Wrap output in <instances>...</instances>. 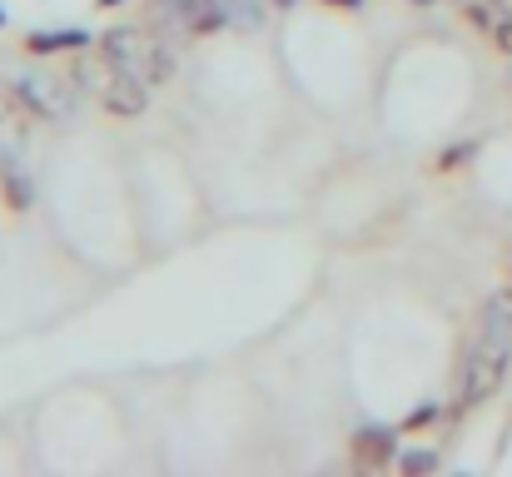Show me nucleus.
<instances>
[{"label":"nucleus","mask_w":512,"mask_h":477,"mask_svg":"<svg viewBox=\"0 0 512 477\" xmlns=\"http://www.w3.org/2000/svg\"><path fill=\"white\" fill-rule=\"evenodd\" d=\"M100 55H105L110 65H120L125 75H140L145 85L174 80V55L150 30H110V35L100 40Z\"/></svg>","instance_id":"obj_1"},{"label":"nucleus","mask_w":512,"mask_h":477,"mask_svg":"<svg viewBox=\"0 0 512 477\" xmlns=\"http://www.w3.org/2000/svg\"><path fill=\"white\" fill-rule=\"evenodd\" d=\"M508 363H512V338L483 328V338L473 343V353L463 363V408H478L483 398H493L503 373H508Z\"/></svg>","instance_id":"obj_2"},{"label":"nucleus","mask_w":512,"mask_h":477,"mask_svg":"<svg viewBox=\"0 0 512 477\" xmlns=\"http://www.w3.org/2000/svg\"><path fill=\"white\" fill-rule=\"evenodd\" d=\"M15 105H20L25 115H35V120H70L75 95H70V85H65V80L25 75V80L15 85Z\"/></svg>","instance_id":"obj_3"},{"label":"nucleus","mask_w":512,"mask_h":477,"mask_svg":"<svg viewBox=\"0 0 512 477\" xmlns=\"http://www.w3.org/2000/svg\"><path fill=\"white\" fill-rule=\"evenodd\" d=\"M110 115H120V120H135L140 110H145V100H150V85L140 80V75H125L120 65L110 70V80L100 85V95H95Z\"/></svg>","instance_id":"obj_4"},{"label":"nucleus","mask_w":512,"mask_h":477,"mask_svg":"<svg viewBox=\"0 0 512 477\" xmlns=\"http://www.w3.org/2000/svg\"><path fill=\"white\" fill-rule=\"evenodd\" d=\"M393 448H398V438H393L388 428H358V433H353V463L368 468V473L388 468V463H393Z\"/></svg>","instance_id":"obj_5"},{"label":"nucleus","mask_w":512,"mask_h":477,"mask_svg":"<svg viewBox=\"0 0 512 477\" xmlns=\"http://www.w3.org/2000/svg\"><path fill=\"white\" fill-rule=\"evenodd\" d=\"M85 45H90L85 30H30L25 35L30 55H60V50H85Z\"/></svg>","instance_id":"obj_6"},{"label":"nucleus","mask_w":512,"mask_h":477,"mask_svg":"<svg viewBox=\"0 0 512 477\" xmlns=\"http://www.w3.org/2000/svg\"><path fill=\"white\" fill-rule=\"evenodd\" d=\"M0 194H5V209L20 214V209L30 204V184H25V174H15V169L5 164V169H0Z\"/></svg>","instance_id":"obj_7"},{"label":"nucleus","mask_w":512,"mask_h":477,"mask_svg":"<svg viewBox=\"0 0 512 477\" xmlns=\"http://www.w3.org/2000/svg\"><path fill=\"white\" fill-rule=\"evenodd\" d=\"M483 328H488V333H503V338H512V289H508V294H498V299H488Z\"/></svg>","instance_id":"obj_8"},{"label":"nucleus","mask_w":512,"mask_h":477,"mask_svg":"<svg viewBox=\"0 0 512 477\" xmlns=\"http://www.w3.org/2000/svg\"><path fill=\"white\" fill-rule=\"evenodd\" d=\"M398 468H403V473H433V468H438V453H423V448H408V453L398 458Z\"/></svg>","instance_id":"obj_9"},{"label":"nucleus","mask_w":512,"mask_h":477,"mask_svg":"<svg viewBox=\"0 0 512 477\" xmlns=\"http://www.w3.org/2000/svg\"><path fill=\"white\" fill-rule=\"evenodd\" d=\"M473 150H478V145H453V150H443V155H438V169L448 174V169H458V164H468V159H473Z\"/></svg>","instance_id":"obj_10"},{"label":"nucleus","mask_w":512,"mask_h":477,"mask_svg":"<svg viewBox=\"0 0 512 477\" xmlns=\"http://www.w3.org/2000/svg\"><path fill=\"white\" fill-rule=\"evenodd\" d=\"M493 45H498L503 55H512V15L503 20V25H498V30H493Z\"/></svg>","instance_id":"obj_11"},{"label":"nucleus","mask_w":512,"mask_h":477,"mask_svg":"<svg viewBox=\"0 0 512 477\" xmlns=\"http://www.w3.org/2000/svg\"><path fill=\"white\" fill-rule=\"evenodd\" d=\"M324 5H334V10H358L363 0H324Z\"/></svg>","instance_id":"obj_12"},{"label":"nucleus","mask_w":512,"mask_h":477,"mask_svg":"<svg viewBox=\"0 0 512 477\" xmlns=\"http://www.w3.org/2000/svg\"><path fill=\"white\" fill-rule=\"evenodd\" d=\"M100 5H105V10H115V5H125V0H100Z\"/></svg>","instance_id":"obj_13"},{"label":"nucleus","mask_w":512,"mask_h":477,"mask_svg":"<svg viewBox=\"0 0 512 477\" xmlns=\"http://www.w3.org/2000/svg\"><path fill=\"white\" fill-rule=\"evenodd\" d=\"M498 5H503V10H508V15H512V0H498Z\"/></svg>","instance_id":"obj_14"},{"label":"nucleus","mask_w":512,"mask_h":477,"mask_svg":"<svg viewBox=\"0 0 512 477\" xmlns=\"http://www.w3.org/2000/svg\"><path fill=\"white\" fill-rule=\"evenodd\" d=\"M274 5H299V0H274Z\"/></svg>","instance_id":"obj_15"},{"label":"nucleus","mask_w":512,"mask_h":477,"mask_svg":"<svg viewBox=\"0 0 512 477\" xmlns=\"http://www.w3.org/2000/svg\"><path fill=\"white\" fill-rule=\"evenodd\" d=\"M413 5H438V0H413Z\"/></svg>","instance_id":"obj_16"}]
</instances>
